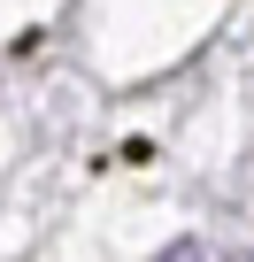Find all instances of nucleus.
<instances>
[{"mask_svg":"<svg viewBox=\"0 0 254 262\" xmlns=\"http://www.w3.org/2000/svg\"><path fill=\"white\" fill-rule=\"evenodd\" d=\"M154 262H208V247H200V239H170Z\"/></svg>","mask_w":254,"mask_h":262,"instance_id":"1","label":"nucleus"}]
</instances>
